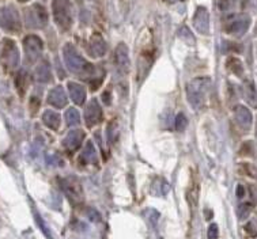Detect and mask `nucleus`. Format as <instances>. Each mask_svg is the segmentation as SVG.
I'll list each match as a JSON object with an SVG mask.
<instances>
[{"label":"nucleus","instance_id":"obj_9","mask_svg":"<svg viewBox=\"0 0 257 239\" xmlns=\"http://www.w3.org/2000/svg\"><path fill=\"white\" fill-rule=\"evenodd\" d=\"M21 2H26V0H21Z\"/></svg>","mask_w":257,"mask_h":239},{"label":"nucleus","instance_id":"obj_2","mask_svg":"<svg viewBox=\"0 0 257 239\" xmlns=\"http://www.w3.org/2000/svg\"><path fill=\"white\" fill-rule=\"evenodd\" d=\"M249 24H250V19L246 15H234V17H230L227 21H226V32L230 34H235V36H241L249 28Z\"/></svg>","mask_w":257,"mask_h":239},{"label":"nucleus","instance_id":"obj_7","mask_svg":"<svg viewBox=\"0 0 257 239\" xmlns=\"http://www.w3.org/2000/svg\"><path fill=\"white\" fill-rule=\"evenodd\" d=\"M218 236V228L216 225H211L210 227V239H216Z\"/></svg>","mask_w":257,"mask_h":239},{"label":"nucleus","instance_id":"obj_8","mask_svg":"<svg viewBox=\"0 0 257 239\" xmlns=\"http://www.w3.org/2000/svg\"><path fill=\"white\" fill-rule=\"evenodd\" d=\"M169 2H174V0H169Z\"/></svg>","mask_w":257,"mask_h":239},{"label":"nucleus","instance_id":"obj_3","mask_svg":"<svg viewBox=\"0 0 257 239\" xmlns=\"http://www.w3.org/2000/svg\"><path fill=\"white\" fill-rule=\"evenodd\" d=\"M28 24L32 28H41L47 22V13L42 6H33L28 11Z\"/></svg>","mask_w":257,"mask_h":239},{"label":"nucleus","instance_id":"obj_1","mask_svg":"<svg viewBox=\"0 0 257 239\" xmlns=\"http://www.w3.org/2000/svg\"><path fill=\"white\" fill-rule=\"evenodd\" d=\"M53 14L55 19L61 29H67L71 26L72 17H71L70 0H55L53 2Z\"/></svg>","mask_w":257,"mask_h":239},{"label":"nucleus","instance_id":"obj_5","mask_svg":"<svg viewBox=\"0 0 257 239\" xmlns=\"http://www.w3.org/2000/svg\"><path fill=\"white\" fill-rule=\"evenodd\" d=\"M195 25H196V28L201 33L208 32V14H207L206 9L197 10V14L195 17Z\"/></svg>","mask_w":257,"mask_h":239},{"label":"nucleus","instance_id":"obj_4","mask_svg":"<svg viewBox=\"0 0 257 239\" xmlns=\"http://www.w3.org/2000/svg\"><path fill=\"white\" fill-rule=\"evenodd\" d=\"M0 24L3 25L6 29L10 30H17L19 29V19L18 14L15 13L14 9H5L0 13Z\"/></svg>","mask_w":257,"mask_h":239},{"label":"nucleus","instance_id":"obj_6","mask_svg":"<svg viewBox=\"0 0 257 239\" xmlns=\"http://www.w3.org/2000/svg\"><path fill=\"white\" fill-rule=\"evenodd\" d=\"M234 5H235V0H218V6L220 10L233 9Z\"/></svg>","mask_w":257,"mask_h":239}]
</instances>
